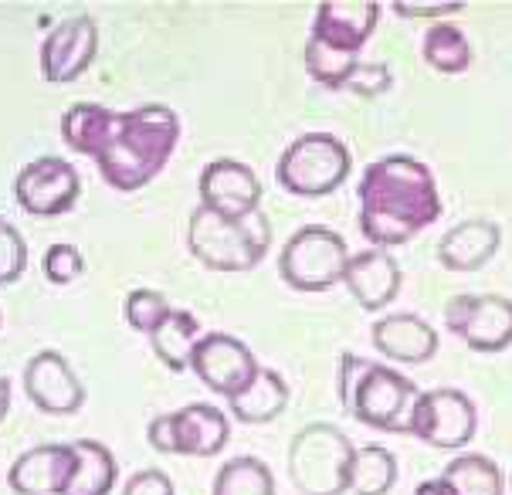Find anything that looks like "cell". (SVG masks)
Masks as SVG:
<instances>
[{"instance_id": "obj_9", "label": "cell", "mask_w": 512, "mask_h": 495, "mask_svg": "<svg viewBox=\"0 0 512 495\" xmlns=\"http://www.w3.org/2000/svg\"><path fill=\"white\" fill-rule=\"evenodd\" d=\"M82 180L78 170L62 156H38L24 163L14 177V197L21 211L34 217H62L78 204Z\"/></svg>"}, {"instance_id": "obj_23", "label": "cell", "mask_w": 512, "mask_h": 495, "mask_svg": "<svg viewBox=\"0 0 512 495\" xmlns=\"http://www.w3.org/2000/svg\"><path fill=\"white\" fill-rule=\"evenodd\" d=\"M112 126H116V112L95 102H75L62 116V140L82 156H99L102 146L109 143Z\"/></svg>"}, {"instance_id": "obj_19", "label": "cell", "mask_w": 512, "mask_h": 495, "mask_svg": "<svg viewBox=\"0 0 512 495\" xmlns=\"http://www.w3.org/2000/svg\"><path fill=\"white\" fill-rule=\"evenodd\" d=\"M373 346L394 363H428L438 353V333L414 312H394L373 326Z\"/></svg>"}, {"instance_id": "obj_13", "label": "cell", "mask_w": 512, "mask_h": 495, "mask_svg": "<svg viewBox=\"0 0 512 495\" xmlns=\"http://www.w3.org/2000/svg\"><path fill=\"white\" fill-rule=\"evenodd\" d=\"M95 55H99V28L89 14L68 17V21L55 24L48 38L41 41V75L51 85H68L82 78L92 68Z\"/></svg>"}, {"instance_id": "obj_7", "label": "cell", "mask_w": 512, "mask_h": 495, "mask_svg": "<svg viewBox=\"0 0 512 495\" xmlns=\"http://www.w3.org/2000/svg\"><path fill=\"white\" fill-rule=\"evenodd\" d=\"M350 265V248L336 231L306 224L285 241L279 255L282 282L295 292H326L343 282Z\"/></svg>"}, {"instance_id": "obj_22", "label": "cell", "mask_w": 512, "mask_h": 495, "mask_svg": "<svg viewBox=\"0 0 512 495\" xmlns=\"http://www.w3.org/2000/svg\"><path fill=\"white\" fill-rule=\"evenodd\" d=\"M72 448H75V475L68 482L65 495H109L116 489L119 465L102 441L78 438L72 441Z\"/></svg>"}, {"instance_id": "obj_25", "label": "cell", "mask_w": 512, "mask_h": 495, "mask_svg": "<svg viewBox=\"0 0 512 495\" xmlns=\"http://www.w3.org/2000/svg\"><path fill=\"white\" fill-rule=\"evenodd\" d=\"M421 55L441 75H462L472 65V45H468L465 31L448 21L431 24L421 41Z\"/></svg>"}, {"instance_id": "obj_14", "label": "cell", "mask_w": 512, "mask_h": 495, "mask_svg": "<svg viewBox=\"0 0 512 495\" xmlns=\"http://www.w3.org/2000/svg\"><path fill=\"white\" fill-rule=\"evenodd\" d=\"M24 394L41 414H51V418L78 414V407L85 404L82 380L58 350H41L31 356L24 367Z\"/></svg>"}, {"instance_id": "obj_37", "label": "cell", "mask_w": 512, "mask_h": 495, "mask_svg": "<svg viewBox=\"0 0 512 495\" xmlns=\"http://www.w3.org/2000/svg\"><path fill=\"white\" fill-rule=\"evenodd\" d=\"M414 495H455V492H451V485H448V482H445V479H441V475H438V479H428V482H421L418 489H414Z\"/></svg>"}, {"instance_id": "obj_38", "label": "cell", "mask_w": 512, "mask_h": 495, "mask_svg": "<svg viewBox=\"0 0 512 495\" xmlns=\"http://www.w3.org/2000/svg\"><path fill=\"white\" fill-rule=\"evenodd\" d=\"M11 414V380L0 377V421Z\"/></svg>"}, {"instance_id": "obj_5", "label": "cell", "mask_w": 512, "mask_h": 495, "mask_svg": "<svg viewBox=\"0 0 512 495\" xmlns=\"http://www.w3.org/2000/svg\"><path fill=\"white\" fill-rule=\"evenodd\" d=\"M353 441L340 428L319 421L295 431L285 465L299 495H346L350 492Z\"/></svg>"}, {"instance_id": "obj_12", "label": "cell", "mask_w": 512, "mask_h": 495, "mask_svg": "<svg viewBox=\"0 0 512 495\" xmlns=\"http://www.w3.org/2000/svg\"><path fill=\"white\" fill-rule=\"evenodd\" d=\"M197 190H201V207L221 214V217H251L262 211V184H258V173L241 160H231V156H221V160H211L201 170V180H197Z\"/></svg>"}, {"instance_id": "obj_3", "label": "cell", "mask_w": 512, "mask_h": 495, "mask_svg": "<svg viewBox=\"0 0 512 495\" xmlns=\"http://www.w3.org/2000/svg\"><path fill=\"white\" fill-rule=\"evenodd\" d=\"M336 394H340L343 411L353 414L367 428L407 434L421 390L404 373L387 367V363L363 360L357 353H343Z\"/></svg>"}, {"instance_id": "obj_15", "label": "cell", "mask_w": 512, "mask_h": 495, "mask_svg": "<svg viewBox=\"0 0 512 495\" xmlns=\"http://www.w3.org/2000/svg\"><path fill=\"white\" fill-rule=\"evenodd\" d=\"M75 475L72 445H34L14 458L7 485L14 495H65Z\"/></svg>"}, {"instance_id": "obj_31", "label": "cell", "mask_w": 512, "mask_h": 495, "mask_svg": "<svg viewBox=\"0 0 512 495\" xmlns=\"http://www.w3.org/2000/svg\"><path fill=\"white\" fill-rule=\"evenodd\" d=\"M28 268V241L7 217H0V285H14Z\"/></svg>"}, {"instance_id": "obj_30", "label": "cell", "mask_w": 512, "mask_h": 495, "mask_svg": "<svg viewBox=\"0 0 512 495\" xmlns=\"http://www.w3.org/2000/svg\"><path fill=\"white\" fill-rule=\"evenodd\" d=\"M126 323L143 336H153L156 329L167 323V316L173 312V306L167 302V295L156 289H133L126 295Z\"/></svg>"}, {"instance_id": "obj_27", "label": "cell", "mask_w": 512, "mask_h": 495, "mask_svg": "<svg viewBox=\"0 0 512 495\" xmlns=\"http://www.w3.org/2000/svg\"><path fill=\"white\" fill-rule=\"evenodd\" d=\"M397 485V458L380 445H363L353 451L350 492L353 495H387Z\"/></svg>"}, {"instance_id": "obj_16", "label": "cell", "mask_w": 512, "mask_h": 495, "mask_svg": "<svg viewBox=\"0 0 512 495\" xmlns=\"http://www.w3.org/2000/svg\"><path fill=\"white\" fill-rule=\"evenodd\" d=\"M380 21V4L373 0H323L312 21V38L340 48L346 55H360Z\"/></svg>"}, {"instance_id": "obj_1", "label": "cell", "mask_w": 512, "mask_h": 495, "mask_svg": "<svg viewBox=\"0 0 512 495\" xmlns=\"http://www.w3.org/2000/svg\"><path fill=\"white\" fill-rule=\"evenodd\" d=\"M360 231L373 248H397L441 217L435 173L407 153L380 156L363 170Z\"/></svg>"}, {"instance_id": "obj_10", "label": "cell", "mask_w": 512, "mask_h": 495, "mask_svg": "<svg viewBox=\"0 0 512 495\" xmlns=\"http://www.w3.org/2000/svg\"><path fill=\"white\" fill-rule=\"evenodd\" d=\"M445 326L475 353L512 346V302L502 295H455L445 306Z\"/></svg>"}, {"instance_id": "obj_34", "label": "cell", "mask_w": 512, "mask_h": 495, "mask_svg": "<svg viewBox=\"0 0 512 495\" xmlns=\"http://www.w3.org/2000/svg\"><path fill=\"white\" fill-rule=\"evenodd\" d=\"M123 495H177V492H173L167 472H160V468H140V472H133L126 479Z\"/></svg>"}, {"instance_id": "obj_35", "label": "cell", "mask_w": 512, "mask_h": 495, "mask_svg": "<svg viewBox=\"0 0 512 495\" xmlns=\"http://www.w3.org/2000/svg\"><path fill=\"white\" fill-rule=\"evenodd\" d=\"M397 17H451L462 11V0H394Z\"/></svg>"}, {"instance_id": "obj_11", "label": "cell", "mask_w": 512, "mask_h": 495, "mask_svg": "<svg viewBox=\"0 0 512 495\" xmlns=\"http://www.w3.org/2000/svg\"><path fill=\"white\" fill-rule=\"evenodd\" d=\"M190 370H194L197 380H201L204 387H211L214 394L234 397L255 380V373L262 367H258L255 353L248 350V343H241L238 336L204 333L194 356H190Z\"/></svg>"}, {"instance_id": "obj_21", "label": "cell", "mask_w": 512, "mask_h": 495, "mask_svg": "<svg viewBox=\"0 0 512 495\" xmlns=\"http://www.w3.org/2000/svg\"><path fill=\"white\" fill-rule=\"evenodd\" d=\"M289 404V384L279 370L262 367L255 373V380L241 390V394L228 397V411L234 421L241 424H268L275 421Z\"/></svg>"}, {"instance_id": "obj_29", "label": "cell", "mask_w": 512, "mask_h": 495, "mask_svg": "<svg viewBox=\"0 0 512 495\" xmlns=\"http://www.w3.org/2000/svg\"><path fill=\"white\" fill-rule=\"evenodd\" d=\"M360 65V55H346L340 48H329L326 41L312 38L306 41V72L312 82L326 85V89H343L346 78L353 75V68Z\"/></svg>"}, {"instance_id": "obj_4", "label": "cell", "mask_w": 512, "mask_h": 495, "mask_svg": "<svg viewBox=\"0 0 512 495\" xmlns=\"http://www.w3.org/2000/svg\"><path fill=\"white\" fill-rule=\"evenodd\" d=\"M187 248L211 272H251L272 248V224L262 211L234 221L197 204L187 224Z\"/></svg>"}, {"instance_id": "obj_20", "label": "cell", "mask_w": 512, "mask_h": 495, "mask_svg": "<svg viewBox=\"0 0 512 495\" xmlns=\"http://www.w3.org/2000/svg\"><path fill=\"white\" fill-rule=\"evenodd\" d=\"M502 245V228L492 221H462L448 228L438 241V262L448 272H479L492 262Z\"/></svg>"}, {"instance_id": "obj_32", "label": "cell", "mask_w": 512, "mask_h": 495, "mask_svg": "<svg viewBox=\"0 0 512 495\" xmlns=\"http://www.w3.org/2000/svg\"><path fill=\"white\" fill-rule=\"evenodd\" d=\"M41 268H45V279L51 285H72L75 279H82L85 258H82V251H78L75 245L58 241V245H51L45 251V262H41Z\"/></svg>"}, {"instance_id": "obj_26", "label": "cell", "mask_w": 512, "mask_h": 495, "mask_svg": "<svg viewBox=\"0 0 512 495\" xmlns=\"http://www.w3.org/2000/svg\"><path fill=\"white\" fill-rule=\"evenodd\" d=\"M211 495H275V475L262 458L238 455L218 468Z\"/></svg>"}, {"instance_id": "obj_2", "label": "cell", "mask_w": 512, "mask_h": 495, "mask_svg": "<svg viewBox=\"0 0 512 495\" xmlns=\"http://www.w3.org/2000/svg\"><path fill=\"white\" fill-rule=\"evenodd\" d=\"M180 143V116L163 102H150L116 116L109 143L95 156L102 180L112 190L133 194L160 177Z\"/></svg>"}, {"instance_id": "obj_28", "label": "cell", "mask_w": 512, "mask_h": 495, "mask_svg": "<svg viewBox=\"0 0 512 495\" xmlns=\"http://www.w3.org/2000/svg\"><path fill=\"white\" fill-rule=\"evenodd\" d=\"M441 479L451 485L455 495H502V468L485 455H458L445 465Z\"/></svg>"}, {"instance_id": "obj_18", "label": "cell", "mask_w": 512, "mask_h": 495, "mask_svg": "<svg viewBox=\"0 0 512 495\" xmlns=\"http://www.w3.org/2000/svg\"><path fill=\"white\" fill-rule=\"evenodd\" d=\"M343 285L360 302V309L377 312L390 306L397 299V292H401V265L384 248L360 251V255H350Z\"/></svg>"}, {"instance_id": "obj_24", "label": "cell", "mask_w": 512, "mask_h": 495, "mask_svg": "<svg viewBox=\"0 0 512 495\" xmlns=\"http://www.w3.org/2000/svg\"><path fill=\"white\" fill-rule=\"evenodd\" d=\"M201 336H204V329H201V323H197L194 312L173 309L167 316V323L150 336V346H153L156 360H160L163 367L180 373V370L190 367V356H194Z\"/></svg>"}, {"instance_id": "obj_17", "label": "cell", "mask_w": 512, "mask_h": 495, "mask_svg": "<svg viewBox=\"0 0 512 495\" xmlns=\"http://www.w3.org/2000/svg\"><path fill=\"white\" fill-rule=\"evenodd\" d=\"M173 455L214 458L221 455L231 438V421L214 404H187L170 414Z\"/></svg>"}, {"instance_id": "obj_33", "label": "cell", "mask_w": 512, "mask_h": 495, "mask_svg": "<svg viewBox=\"0 0 512 495\" xmlns=\"http://www.w3.org/2000/svg\"><path fill=\"white\" fill-rule=\"evenodd\" d=\"M343 89L353 95H363V99H377V95H384L387 89H394V72H390L384 62H360L353 68V75L346 78Z\"/></svg>"}, {"instance_id": "obj_6", "label": "cell", "mask_w": 512, "mask_h": 495, "mask_svg": "<svg viewBox=\"0 0 512 495\" xmlns=\"http://www.w3.org/2000/svg\"><path fill=\"white\" fill-rule=\"evenodd\" d=\"M353 156L346 143L333 133H302L285 146L275 167V180L292 197H326L350 177Z\"/></svg>"}, {"instance_id": "obj_36", "label": "cell", "mask_w": 512, "mask_h": 495, "mask_svg": "<svg viewBox=\"0 0 512 495\" xmlns=\"http://www.w3.org/2000/svg\"><path fill=\"white\" fill-rule=\"evenodd\" d=\"M146 441L150 448H156L160 455H173V434H170V414H160L146 424Z\"/></svg>"}, {"instance_id": "obj_8", "label": "cell", "mask_w": 512, "mask_h": 495, "mask_svg": "<svg viewBox=\"0 0 512 495\" xmlns=\"http://www.w3.org/2000/svg\"><path fill=\"white\" fill-rule=\"evenodd\" d=\"M479 431V411L468 394L455 387L424 390L414 404L407 434L421 438L431 448H465Z\"/></svg>"}]
</instances>
